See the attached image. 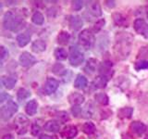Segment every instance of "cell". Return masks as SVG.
Listing matches in <instances>:
<instances>
[{"label":"cell","instance_id":"38","mask_svg":"<svg viewBox=\"0 0 148 139\" xmlns=\"http://www.w3.org/2000/svg\"><path fill=\"white\" fill-rule=\"evenodd\" d=\"M9 98H10V96L8 94H6V93H1V96H0V102H1V103H3L5 100H8Z\"/></svg>","mask_w":148,"mask_h":139},{"label":"cell","instance_id":"18","mask_svg":"<svg viewBox=\"0 0 148 139\" xmlns=\"http://www.w3.org/2000/svg\"><path fill=\"white\" fill-rule=\"evenodd\" d=\"M31 40V34L29 32H24V34H21L17 36V42L18 45L22 47V46H25Z\"/></svg>","mask_w":148,"mask_h":139},{"label":"cell","instance_id":"20","mask_svg":"<svg viewBox=\"0 0 148 139\" xmlns=\"http://www.w3.org/2000/svg\"><path fill=\"white\" fill-rule=\"evenodd\" d=\"M1 82H2V85L7 88V89H12V88L15 86L16 85V79L15 78H12V77H5L3 76L1 78Z\"/></svg>","mask_w":148,"mask_h":139},{"label":"cell","instance_id":"27","mask_svg":"<svg viewBox=\"0 0 148 139\" xmlns=\"http://www.w3.org/2000/svg\"><path fill=\"white\" fill-rule=\"evenodd\" d=\"M95 67H96V60L94 59V58H92L90 60H88L86 67L84 68V71L87 73L92 74V72L95 71Z\"/></svg>","mask_w":148,"mask_h":139},{"label":"cell","instance_id":"8","mask_svg":"<svg viewBox=\"0 0 148 139\" xmlns=\"http://www.w3.org/2000/svg\"><path fill=\"white\" fill-rule=\"evenodd\" d=\"M87 11L95 17H99L102 15L100 4L96 1H89L87 3Z\"/></svg>","mask_w":148,"mask_h":139},{"label":"cell","instance_id":"28","mask_svg":"<svg viewBox=\"0 0 148 139\" xmlns=\"http://www.w3.org/2000/svg\"><path fill=\"white\" fill-rule=\"evenodd\" d=\"M95 126L92 122H85L82 126V131L84 132L86 134H92L95 132Z\"/></svg>","mask_w":148,"mask_h":139},{"label":"cell","instance_id":"39","mask_svg":"<svg viewBox=\"0 0 148 139\" xmlns=\"http://www.w3.org/2000/svg\"><path fill=\"white\" fill-rule=\"evenodd\" d=\"M40 139H57L56 136H47V134H42L40 136Z\"/></svg>","mask_w":148,"mask_h":139},{"label":"cell","instance_id":"9","mask_svg":"<svg viewBox=\"0 0 148 139\" xmlns=\"http://www.w3.org/2000/svg\"><path fill=\"white\" fill-rule=\"evenodd\" d=\"M58 82L56 80V79L48 78L47 80H46L44 90L46 95H50V94H53V93L58 89Z\"/></svg>","mask_w":148,"mask_h":139},{"label":"cell","instance_id":"33","mask_svg":"<svg viewBox=\"0 0 148 139\" xmlns=\"http://www.w3.org/2000/svg\"><path fill=\"white\" fill-rule=\"evenodd\" d=\"M105 25V20H100L97 21L95 26H94V32H99L102 28H103V26Z\"/></svg>","mask_w":148,"mask_h":139},{"label":"cell","instance_id":"14","mask_svg":"<svg viewBox=\"0 0 148 139\" xmlns=\"http://www.w3.org/2000/svg\"><path fill=\"white\" fill-rule=\"evenodd\" d=\"M69 26H71V30L78 31L81 29L82 26V21L79 16H71L69 18Z\"/></svg>","mask_w":148,"mask_h":139},{"label":"cell","instance_id":"34","mask_svg":"<svg viewBox=\"0 0 148 139\" xmlns=\"http://www.w3.org/2000/svg\"><path fill=\"white\" fill-rule=\"evenodd\" d=\"M57 117L58 118L59 120H61V122H66V120H69V115L67 112H65V111H60L57 114Z\"/></svg>","mask_w":148,"mask_h":139},{"label":"cell","instance_id":"1","mask_svg":"<svg viewBox=\"0 0 148 139\" xmlns=\"http://www.w3.org/2000/svg\"><path fill=\"white\" fill-rule=\"evenodd\" d=\"M23 18L20 14L14 11H8L4 15L3 24L5 29L10 31H18L21 27Z\"/></svg>","mask_w":148,"mask_h":139},{"label":"cell","instance_id":"24","mask_svg":"<svg viewBox=\"0 0 148 139\" xmlns=\"http://www.w3.org/2000/svg\"><path fill=\"white\" fill-rule=\"evenodd\" d=\"M69 38H71V35H69L67 32H61L58 36V42L60 45H67L69 41Z\"/></svg>","mask_w":148,"mask_h":139},{"label":"cell","instance_id":"41","mask_svg":"<svg viewBox=\"0 0 148 139\" xmlns=\"http://www.w3.org/2000/svg\"><path fill=\"white\" fill-rule=\"evenodd\" d=\"M106 3L108 4V7H111V8L115 7V2H114V1H106Z\"/></svg>","mask_w":148,"mask_h":139},{"label":"cell","instance_id":"12","mask_svg":"<svg viewBox=\"0 0 148 139\" xmlns=\"http://www.w3.org/2000/svg\"><path fill=\"white\" fill-rule=\"evenodd\" d=\"M130 128H131L132 132L133 133L137 134V136H142L143 133H145V131H146L145 124H143L141 122H132Z\"/></svg>","mask_w":148,"mask_h":139},{"label":"cell","instance_id":"37","mask_svg":"<svg viewBox=\"0 0 148 139\" xmlns=\"http://www.w3.org/2000/svg\"><path fill=\"white\" fill-rule=\"evenodd\" d=\"M8 50H6V48L4 47V46H1L0 47V58H1V60L3 61V60L5 59V58L8 56Z\"/></svg>","mask_w":148,"mask_h":139},{"label":"cell","instance_id":"22","mask_svg":"<svg viewBox=\"0 0 148 139\" xmlns=\"http://www.w3.org/2000/svg\"><path fill=\"white\" fill-rule=\"evenodd\" d=\"M87 79L82 75H78L75 82H74V86L79 89H83L87 86Z\"/></svg>","mask_w":148,"mask_h":139},{"label":"cell","instance_id":"21","mask_svg":"<svg viewBox=\"0 0 148 139\" xmlns=\"http://www.w3.org/2000/svg\"><path fill=\"white\" fill-rule=\"evenodd\" d=\"M133 112V109L127 107V108H122L118 111V116L120 119H129L132 117Z\"/></svg>","mask_w":148,"mask_h":139},{"label":"cell","instance_id":"10","mask_svg":"<svg viewBox=\"0 0 148 139\" xmlns=\"http://www.w3.org/2000/svg\"><path fill=\"white\" fill-rule=\"evenodd\" d=\"M111 68H112V62L104 61V62H102L99 66V72L101 73V75H103L108 79V77L112 76V74H113Z\"/></svg>","mask_w":148,"mask_h":139},{"label":"cell","instance_id":"36","mask_svg":"<svg viewBox=\"0 0 148 139\" xmlns=\"http://www.w3.org/2000/svg\"><path fill=\"white\" fill-rule=\"evenodd\" d=\"M31 132H32V134H34V136H37V134H38L39 132H40V127H39V125H37V124H32V130H31Z\"/></svg>","mask_w":148,"mask_h":139},{"label":"cell","instance_id":"17","mask_svg":"<svg viewBox=\"0 0 148 139\" xmlns=\"http://www.w3.org/2000/svg\"><path fill=\"white\" fill-rule=\"evenodd\" d=\"M46 48V44L43 40H36L32 45V49L35 53H40L45 51Z\"/></svg>","mask_w":148,"mask_h":139},{"label":"cell","instance_id":"23","mask_svg":"<svg viewBox=\"0 0 148 139\" xmlns=\"http://www.w3.org/2000/svg\"><path fill=\"white\" fill-rule=\"evenodd\" d=\"M106 83H108V78L103 75H99L94 81V85L96 88H104L106 85Z\"/></svg>","mask_w":148,"mask_h":139},{"label":"cell","instance_id":"2","mask_svg":"<svg viewBox=\"0 0 148 139\" xmlns=\"http://www.w3.org/2000/svg\"><path fill=\"white\" fill-rule=\"evenodd\" d=\"M18 110V105L13 102L12 100L8 101V103L6 105H4L1 107L0 109V116L1 119L4 120H8V119H10L14 113H16Z\"/></svg>","mask_w":148,"mask_h":139},{"label":"cell","instance_id":"13","mask_svg":"<svg viewBox=\"0 0 148 139\" xmlns=\"http://www.w3.org/2000/svg\"><path fill=\"white\" fill-rule=\"evenodd\" d=\"M16 125L18 126V133H26V129L28 126V120L24 116L20 115L16 120Z\"/></svg>","mask_w":148,"mask_h":139},{"label":"cell","instance_id":"11","mask_svg":"<svg viewBox=\"0 0 148 139\" xmlns=\"http://www.w3.org/2000/svg\"><path fill=\"white\" fill-rule=\"evenodd\" d=\"M77 133H78V130L76 126H74V125H68V126H66L62 130L61 136L66 139H71L77 136Z\"/></svg>","mask_w":148,"mask_h":139},{"label":"cell","instance_id":"5","mask_svg":"<svg viewBox=\"0 0 148 139\" xmlns=\"http://www.w3.org/2000/svg\"><path fill=\"white\" fill-rule=\"evenodd\" d=\"M130 51H131V45L125 40L119 41L117 44V45L115 46L116 55H117V57H119V58H121V56H123V58H127Z\"/></svg>","mask_w":148,"mask_h":139},{"label":"cell","instance_id":"29","mask_svg":"<svg viewBox=\"0 0 148 139\" xmlns=\"http://www.w3.org/2000/svg\"><path fill=\"white\" fill-rule=\"evenodd\" d=\"M55 56H56V58H57V59L64 60L67 58L68 53L64 48H57L55 50Z\"/></svg>","mask_w":148,"mask_h":139},{"label":"cell","instance_id":"16","mask_svg":"<svg viewBox=\"0 0 148 139\" xmlns=\"http://www.w3.org/2000/svg\"><path fill=\"white\" fill-rule=\"evenodd\" d=\"M45 130L47 132L57 133L60 130V124L57 120H48L47 122L45 124Z\"/></svg>","mask_w":148,"mask_h":139},{"label":"cell","instance_id":"25","mask_svg":"<svg viewBox=\"0 0 148 139\" xmlns=\"http://www.w3.org/2000/svg\"><path fill=\"white\" fill-rule=\"evenodd\" d=\"M95 100L101 105H108V96L104 93H98L95 96Z\"/></svg>","mask_w":148,"mask_h":139},{"label":"cell","instance_id":"35","mask_svg":"<svg viewBox=\"0 0 148 139\" xmlns=\"http://www.w3.org/2000/svg\"><path fill=\"white\" fill-rule=\"evenodd\" d=\"M83 6V2L80 1V0H76V1L72 2V8L75 9V10H80Z\"/></svg>","mask_w":148,"mask_h":139},{"label":"cell","instance_id":"42","mask_svg":"<svg viewBox=\"0 0 148 139\" xmlns=\"http://www.w3.org/2000/svg\"><path fill=\"white\" fill-rule=\"evenodd\" d=\"M146 15H147V18H148V7L146 8Z\"/></svg>","mask_w":148,"mask_h":139},{"label":"cell","instance_id":"30","mask_svg":"<svg viewBox=\"0 0 148 139\" xmlns=\"http://www.w3.org/2000/svg\"><path fill=\"white\" fill-rule=\"evenodd\" d=\"M31 96V93L24 89V88H21L20 90L18 91V100H24L26 98H28Z\"/></svg>","mask_w":148,"mask_h":139},{"label":"cell","instance_id":"26","mask_svg":"<svg viewBox=\"0 0 148 139\" xmlns=\"http://www.w3.org/2000/svg\"><path fill=\"white\" fill-rule=\"evenodd\" d=\"M32 22L34 23V24H37V25H42L44 23V16L43 14L39 11H36L34 15L32 17Z\"/></svg>","mask_w":148,"mask_h":139},{"label":"cell","instance_id":"43","mask_svg":"<svg viewBox=\"0 0 148 139\" xmlns=\"http://www.w3.org/2000/svg\"><path fill=\"white\" fill-rule=\"evenodd\" d=\"M145 139H148V136H146V137H145Z\"/></svg>","mask_w":148,"mask_h":139},{"label":"cell","instance_id":"3","mask_svg":"<svg viewBox=\"0 0 148 139\" xmlns=\"http://www.w3.org/2000/svg\"><path fill=\"white\" fill-rule=\"evenodd\" d=\"M95 37L89 30H83L79 35V42L80 45L85 49H89L92 45L94 44Z\"/></svg>","mask_w":148,"mask_h":139},{"label":"cell","instance_id":"4","mask_svg":"<svg viewBox=\"0 0 148 139\" xmlns=\"http://www.w3.org/2000/svg\"><path fill=\"white\" fill-rule=\"evenodd\" d=\"M84 59V56L81 52V50L78 48V46L72 45L71 47V56H69V63L72 66L77 67L81 65Z\"/></svg>","mask_w":148,"mask_h":139},{"label":"cell","instance_id":"40","mask_svg":"<svg viewBox=\"0 0 148 139\" xmlns=\"http://www.w3.org/2000/svg\"><path fill=\"white\" fill-rule=\"evenodd\" d=\"M2 139H14V137H13L12 134H10V133H7V134H5V136H3Z\"/></svg>","mask_w":148,"mask_h":139},{"label":"cell","instance_id":"31","mask_svg":"<svg viewBox=\"0 0 148 139\" xmlns=\"http://www.w3.org/2000/svg\"><path fill=\"white\" fill-rule=\"evenodd\" d=\"M136 71H141V70H145L148 69V61L147 60H139L134 65Z\"/></svg>","mask_w":148,"mask_h":139},{"label":"cell","instance_id":"6","mask_svg":"<svg viewBox=\"0 0 148 139\" xmlns=\"http://www.w3.org/2000/svg\"><path fill=\"white\" fill-rule=\"evenodd\" d=\"M134 29L139 34H142L148 38V24L143 19H137L134 21Z\"/></svg>","mask_w":148,"mask_h":139},{"label":"cell","instance_id":"15","mask_svg":"<svg viewBox=\"0 0 148 139\" xmlns=\"http://www.w3.org/2000/svg\"><path fill=\"white\" fill-rule=\"evenodd\" d=\"M69 103L74 106L80 105L84 101V96L80 94V93H72V94L69 96Z\"/></svg>","mask_w":148,"mask_h":139},{"label":"cell","instance_id":"7","mask_svg":"<svg viewBox=\"0 0 148 139\" xmlns=\"http://www.w3.org/2000/svg\"><path fill=\"white\" fill-rule=\"evenodd\" d=\"M36 61L35 58L29 52H23L20 57V63L23 67H30Z\"/></svg>","mask_w":148,"mask_h":139},{"label":"cell","instance_id":"19","mask_svg":"<svg viewBox=\"0 0 148 139\" xmlns=\"http://www.w3.org/2000/svg\"><path fill=\"white\" fill-rule=\"evenodd\" d=\"M37 108H38V104H37V102L35 100H31L30 102H28L27 105H26V108H25L26 113L30 116L34 115L37 111Z\"/></svg>","mask_w":148,"mask_h":139},{"label":"cell","instance_id":"32","mask_svg":"<svg viewBox=\"0 0 148 139\" xmlns=\"http://www.w3.org/2000/svg\"><path fill=\"white\" fill-rule=\"evenodd\" d=\"M114 20L116 21V23L119 25H122L125 23V21H126V19H125L124 17H121V15L120 14H117V15L114 16Z\"/></svg>","mask_w":148,"mask_h":139}]
</instances>
